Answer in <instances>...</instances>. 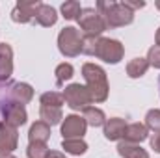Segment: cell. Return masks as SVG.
<instances>
[{"mask_svg": "<svg viewBox=\"0 0 160 158\" xmlns=\"http://www.w3.org/2000/svg\"><path fill=\"white\" fill-rule=\"evenodd\" d=\"M82 77L86 80V87H88L93 102H104L108 99L110 86H108L106 73H104V69L101 65L84 63L82 65Z\"/></svg>", "mask_w": 160, "mask_h": 158, "instance_id": "6da1fadb", "label": "cell"}, {"mask_svg": "<svg viewBox=\"0 0 160 158\" xmlns=\"http://www.w3.org/2000/svg\"><path fill=\"white\" fill-rule=\"evenodd\" d=\"M95 9L101 15V19L104 21L106 30L127 26L134 21V13L123 2H104V0H101V2H97Z\"/></svg>", "mask_w": 160, "mask_h": 158, "instance_id": "7a4b0ae2", "label": "cell"}, {"mask_svg": "<svg viewBox=\"0 0 160 158\" xmlns=\"http://www.w3.org/2000/svg\"><path fill=\"white\" fill-rule=\"evenodd\" d=\"M82 34L75 26H65L58 34V48L65 58H75L82 52Z\"/></svg>", "mask_w": 160, "mask_h": 158, "instance_id": "3957f363", "label": "cell"}, {"mask_svg": "<svg viewBox=\"0 0 160 158\" xmlns=\"http://www.w3.org/2000/svg\"><path fill=\"white\" fill-rule=\"evenodd\" d=\"M95 58L102 60L104 63H119L125 56V47L118 39H110V37H99L97 41V48H95Z\"/></svg>", "mask_w": 160, "mask_h": 158, "instance_id": "277c9868", "label": "cell"}, {"mask_svg": "<svg viewBox=\"0 0 160 158\" xmlns=\"http://www.w3.org/2000/svg\"><path fill=\"white\" fill-rule=\"evenodd\" d=\"M78 26L82 30V36L86 37H101V34L106 30L104 21L97 13L95 7H84L78 17Z\"/></svg>", "mask_w": 160, "mask_h": 158, "instance_id": "5b68a950", "label": "cell"}, {"mask_svg": "<svg viewBox=\"0 0 160 158\" xmlns=\"http://www.w3.org/2000/svg\"><path fill=\"white\" fill-rule=\"evenodd\" d=\"M63 99H65V104L71 108V110H86L93 101H91V95L88 91L86 86H80V84H71L63 89Z\"/></svg>", "mask_w": 160, "mask_h": 158, "instance_id": "8992f818", "label": "cell"}, {"mask_svg": "<svg viewBox=\"0 0 160 158\" xmlns=\"http://www.w3.org/2000/svg\"><path fill=\"white\" fill-rule=\"evenodd\" d=\"M86 128H88L86 119L77 116V114L65 116L63 121H62V136H63V140H78V138H84Z\"/></svg>", "mask_w": 160, "mask_h": 158, "instance_id": "52a82bcc", "label": "cell"}, {"mask_svg": "<svg viewBox=\"0 0 160 158\" xmlns=\"http://www.w3.org/2000/svg\"><path fill=\"white\" fill-rule=\"evenodd\" d=\"M39 6H41L39 0H21V2H17L15 7L11 9V21L21 22V24H26V22L34 21Z\"/></svg>", "mask_w": 160, "mask_h": 158, "instance_id": "ba28073f", "label": "cell"}, {"mask_svg": "<svg viewBox=\"0 0 160 158\" xmlns=\"http://www.w3.org/2000/svg\"><path fill=\"white\" fill-rule=\"evenodd\" d=\"M2 116H4V123H8L9 126H22L26 121H28V114H26V108L19 102H13V101H8L2 104Z\"/></svg>", "mask_w": 160, "mask_h": 158, "instance_id": "9c48e42d", "label": "cell"}, {"mask_svg": "<svg viewBox=\"0 0 160 158\" xmlns=\"http://www.w3.org/2000/svg\"><path fill=\"white\" fill-rule=\"evenodd\" d=\"M19 145V132L15 126L0 121V156L11 155Z\"/></svg>", "mask_w": 160, "mask_h": 158, "instance_id": "30bf717a", "label": "cell"}, {"mask_svg": "<svg viewBox=\"0 0 160 158\" xmlns=\"http://www.w3.org/2000/svg\"><path fill=\"white\" fill-rule=\"evenodd\" d=\"M13 75V48L8 43H0V87Z\"/></svg>", "mask_w": 160, "mask_h": 158, "instance_id": "8fae6325", "label": "cell"}, {"mask_svg": "<svg viewBox=\"0 0 160 158\" xmlns=\"http://www.w3.org/2000/svg\"><path fill=\"white\" fill-rule=\"evenodd\" d=\"M9 99L13 102H19V104H28L32 99H34V87L26 82H15L11 87H9Z\"/></svg>", "mask_w": 160, "mask_h": 158, "instance_id": "7c38bea8", "label": "cell"}, {"mask_svg": "<svg viewBox=\"0 0 160 158\" xmlns=\"http://www.w3.org/2000/svg\"><path fill=\"white\" fill-rule=\"evenodd\" d=\"M125 128H127L125 119L121 117L106 119V123H104V138L108 141H121L123 134H125Z\"/></svg>", "mask_w": 160, "mask_h": 158, "instance_id": "4fadbf2b", "label": "cell"}, {"mask_svg": "<svg viewBox=\"0 0 160 158\" xmlns=\"http://www.w3.org/2000/svg\"><path fill=\"white\" fill-rule=\"evenodd\" d=\"M147 138H149V130H147V126L142 125V123H130V125H127L125 134H123V141L136 143V145H140V143L145 141Z\"/></svg>", "mask_w": 160, "mask_h": 158, "instance_id": "5bb4252c", "label": "cell"}, {"mask_svg": "<svg viewBox=\"0 0 160 158\" xmlns=\"http://www.w3.org/2000/svg\"><path fill=\"white\" fill-rule=\"evenodd\" d=\"M39 26H45V28H50V26H54L56 24V21H58V13H56V9L52 7V6H48V4H41L39 9H38V13H36V19H34Z\"/></svg>", "mask_w": 160, "mask_h": 158, "instance_id": "9a60e30c", "label": "cell"}, {"mask_svg": "<svg viewBox=\"0 0 160 158\" xmlns=\"http://www.w3.org/2000/svg\"><path fill=\"white\" fill-rule=\"evenodd\" d=\"M118 153L123 158H149V153L142 145L128 143V141H123V140L118 143Z\"/></svg>", "mask_w": 160, "mask_h": 158, "instance_id": "2e32d148", "label": "cell"}, {"mask_svg": "<svg viewBox=\"0 0 160 158\" xmlns=\"http://www.w3.org/2000/svg\"><path fill=\"white\" fill-rule=\"evenodd\" d=\"M50 138V126L43 121H36L30 130H28V140L30 141H41V143H47Z\"/></svg>", "mask_w": 160, "mask_h": 158, "instance_id": "e0dca14e", "label": "cell"}, {"mask_svg": "<svg viewBox=\"0 0 160 158\" xmlns=\"http://www.w3.org/2000/svg\"><path fill=\"white\" fill-rule=\"evenodd\" d=\"M39 117L43 123L52 126V125H58L63 121V112H62V108H56V106H41Z\"/></svg>", "mask_w": 160, "mask_h": 158, "instance_id": "ac0fdd59", "label": "cell"}, {"mask_svg": "<svg viewBox=\"0 0 160 158\" xmlns=\"http://www.w3.org/2000/svg\"><path fill=\"white\" fill-rule=\"evenodd\" d=\"M149 69V62L147 58H134L127 63V75L128 78H142Z\"/></svg>", "mask_w": 160, "mask_h": 158, "instance_id": "d6986e66", "label": "cell"}, {"mask_svg": "<svg viewBox=\"0 0 160 158\" xmlns=\"http://www.w3.org/2000/svg\"><path fill=\"white\" fill-rule=\"evenodd\" d=\"M84 116L82 117L86 119V123L89 125V126H104V123H106V116H104V112L101 110V108H95V106H88L84 112H82Z\"/></svg>", "mask_w": 160, "mask_h": 158, "instance_id": "ffe728a7", "label": "cell"}, {"mask_svg": "<svg viewBox=\"0 0 160 158\" xmlns=\"http://www.w3.org/2000/svg\"><path fill=\"white\" fill-rule=\"evenodd\" d=\"M62 149L67 153V155H73V156H80L88 151V143L78 138V140H63L62 141Z\"/></svg>", "mask_w": 160, "mask_h": 158, "instance_id": "44dd1931", "label": "cell"}, {"mask_svg": "<svg viewBox=\"0 0 160 158\" xmlns=\"http://www.w3.org/2000/svg\"><path fill=\"white\" fill-rule=\"evenodd\" d=\"M80 13H82V7H80V2H77V0H69V2L62 4V15H63V19H67V21H78Z\"/></svg>", "mask_w": 160, "mask_h": 158, "instance_id": "7402d4cb", "label": "cell"}, {"mask_svg": "<svg viewBox=\"0 0 160 158\" xmlns=\"http://www.w3.org/2000/svg\"><path fill=\"white\" fill-rule=\"evenodd\" d=\"M54 75H56V86L58 87H62L67 80L73 78V75H75V69H73V65L71 63H60L58 67H56V71H54Z\"/></svg>", "mask_w": 160, "mask_h": 158, "instance_id": "603a6c76", "label": "cell"}, {"mask_svg": "<svg viewBox=\"0 0 160 158\" xmlns=\"http://www.w3.org/2000/svg\"><path fill=\"white\" fill-rule=\"evenodd\" d=\"M48 153H50V149L47 147V143H41V141H30L26 147L28 158H47Z\"/></svg>", "mask_w": 160, "mask_h": 158, "instance_id": "cb8c5ba5", "label": "cell"}, {"mask_svg": "<svg viewBox=\"0 0 160 158\" xmlns=\"http://www.w3.org/2000/svg\"><path fill=\"white\" fill-rule=\"evenodd\" d=\"M41 106H56V108H62V104L65 102L63 99V93H58V91H47L41 95Z\"/></svg>", "mask_w": 160, "mask_h": 158, "instance_id": "d4e9b609", "label": "cell"}, {"mask_svg": "<svg viewBox=\"0 0 160 158\" xmlns=\"http://www.w3.org/2000/svg\"><path fill=\"white\" fill-rule=\"evenodd\" d=\"M145 126H147V130H153L155 134L160 132V110L153 108L145 114Z\"/></svg>", "mask_w": 160, "mask_h": 158, "instance_id": "484cf974", "label": "cell"}, {"mask_svg": "<svg viewBox=\"0 0 160 158\" xmlns=\"http://www.w3.org/2000/svg\"><path fill=\"white\" fill-rule=\"evenodd\" d=\"M97 41L99 37H82V52L88 54V56H93L95 54V48H97Z\"/></svg>", "mask_w": 160, "mask_h": 158, "instance_id": "4316f807", "label": "cell"}, {"mask_svg": "<svg viewBox=\"0 0 160 158\" xmlns=\"http://www.w3.org/2000/svg\"><path fill=\"white\" fill-rule=\"evenodd\" d=\"M147 62H149V67H155L160 69V47H151L149 52H147Z\"/></svg>", "mask_w": 160, "mask_h": 158, "instance_id": "83f0119b", "label": "cell"}, {"mask_svg": "<svg viewBox=\"0 0 160 158\" xmlns=\"http://www.w3.org/2000/svg\"><path fill=\"white\" fill-rule=\"evenodd\" d=\"M123 4L134 13L136 9H142V7H145V2H140V0H123Z\"/></svg>", "mask_w": 160, "mask_h": 158, "instance_id": "f1b7e54d", "label": "cell"}, {"mask_svg": "<svg viewBox=\"0 0 160 158\" xmlns=\"http://www.w3.org/2000/svg\"><path fill=\"white\" fill-rule=\"evenodd\" d=\"M151 149H155L157 153H160V132H157V134L151 138Z\"/></svg>", "mask_w": 160, "mask_h": 158, "instance_id": "f546056e", "label": "cell"}, {"mask_svg": "<svg viewBox=\"0 0 160 158\" xmlns=\"http://www.w3.org/2000/svg\"><path fill=\"white\" fill-rule=\"evenodd\" d=\"M47 158H65V156H63L62 153H58V151H50V153H48V156H47Z\"/></svg>", "mask_w": 160, "mask_h": 158, "instance_id": "4dcf8cb0", "label": "cell"}, {"mask_svg": "<svg viewBox=\"0 0 160 158\" xmlns=\"http://www.w3.org/2000/svg\"><path fill=\"white\" fill-rule=\"evenodd\" d=\"M155 43H157V47H160V26L157 30V36H155Z\"/></svg>", "mask_w": 160, "mask_h": 158, "instance_id": "1f68e13d", "label": "cell"}, {"mask_svg": "<svg viewBox=\"0 0 160 158\" xmlns=\"http://www.w3.org/2000/svg\"><path fill=\"white\" fill-rule=\"evenodd\" d=\"M0 158H15L13 155H6V156H0Z\"/></svg>", "mask_w": 160, "mask_h": 158, "instance_id": "d6a6232c", "label": "cell"}, {"mask_svg": "<svg viewBox=\"0 0 160 158\" xmlns=\"http://www.w3.org/2000/svg\"><path fill=\"white\" fill-rule=\"evenodd\" d=\"M158 93H160V77H158Z\"/></svg>", "mask_w": 160, "mask_h": 158, "instance_id": "836d02e7", "label": "cell"}, {"mask_svg": "<svg viewBox=\"0 0 160 158\" xmlns=\"http://www.w3.org/2000/svg\"><path fill=\"white\" fill-rule=\"evenodd\" d=\"M157 7H158V9H160V0H158V2H157Z\"/></svg>", "mask_w": 160, "mask_h": 158, "instance_id": "e575fe53", "label": "cell"}]
</instances>
